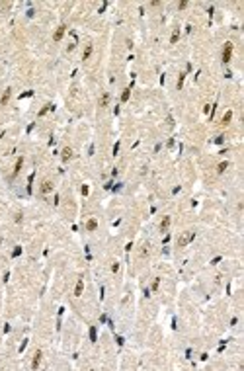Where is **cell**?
<instances>
[{"label":"cell","mask_w":244,"mask_h":371,"mask_svg":"<svg viewBox=\"0 0 244 371\" xmlns=\"http://www.w3.org/2000/svg\"><path fill=\"white\" fill-rule=\"evenodd\" d=\"M193 238H195V232H192V231H188V232H184V235H182V236H180V238H178V246H180V248H184V246H188V244H189V242H192V240H193Z\"/></svg>","instance_id":"cell-1"},{"label":"cell","mask_w":244,"mask_h":371,"mask_svg":"<svg viewBox=\"0 0 244 371\" xmlns=\"http://www.w3.org/2000/svg\"><path fill=\"white\" fill-rule=\"evenodd\" d=\"M232 47H234V45H232L231 41H227L225 47H223V63H225V65L231 61V57H232Z\"/></svg>","instance_id":"cell-2"},{"label":"cell","mask_w":244,"mask_h":371,"mask_svg":"<svg viewBox=\"0 0 244 371\" xmlns=\"http://www.w3.org/2000/svg\"><path fill=\"white\" fill-rule=\"evenodd\" d=\"M65 31H67V25H65V24L59 25V28H57V31L53 33V41H61L63 35H65Z\"/></svg>","instance_id":"cell-3"},{"label":"cell","mask_w":244,"mask_h":371,"mask_svg":"<svg viewBox=\"0 0 244 371\" xmlns=\"http://www.w3.org/2000/svg\"><path fill=\"white\" fill-rule=\"evenodd\" d=\"M53 189V182L51 180H45L43 184H41V188H39V192H41V195H45V193H49Z\"/></svg>","instance_id":"cell-4"},{"label":"cell","mask_w":244,"mask_h":371,"mask_svg":"<svg viewBox=\"0 0 244 371\" xmlns=\"http://www.w3.org/2000/svg\"><path fill=\"white\" fill-rule=\"evenodd\" d=\"M22 166H24V156H20L18 160H16V166H14V172H12V178H16L20 174V170H22Z\"/></svg>","instance_id":"cell-5"},{"label":"cell","mask_w":244,"mask_h":371,"mask_svg":"<svg viewBox=\"0 0 244 371\" xmlns=\"http://www.w3.org/2000/svg\"><path fill=\"white\" fill-rule=\"evenodd\" d=\"M39 363H41V350H37V352L33 354V361H31V369H37V367H39Z\"/></svg>","instance_id":"cell-6"},{"label":"cell","mask_w":244,"mask_h":371,"mask_svg":"<svg viewBox=\"0 0 244 371\" xmlns=\"http://www.w3.org/2000/svg\"><path fill=\"white\" fill-rule=\"evenodd\" d=\"M170 221H172V219H170L168 215H166V217H162V221H160V232H166V231H168V227H170Z\"/></svg>","instance_id":"cell-7"},{"label":"cell","mask_w":244,"mask_h":371,"mask_svg":"<svg viewBox=\"0 0 244 371\" xmlns=\"http://www.w3.org/2000/svg\"><path fill=\"white\" fill-rule=\"evenodd\" d=\"M84 291V279H78L76 281V287H74V297H80Z\"/></svg>","instance_id":"cell-8"},{"label":"cell","mask_w":244,"mask_h":371,"mask_svg":"<svg viewBox=\"0 0 244 371\" xmlns=\"http://www.w3.org/2000/svg\"><path fill=\"white\" fill-rule=\"evenodd\" d=\"M10 96H12V90L6 88V90H4V94H2V98H0V104L6 105V104H8V100H10Z\"/></svg>","instance_id":"cell-9"},{"label":"cell","mask_w":244,"mask_h":371,"mask_svg":"<svg viewBox=\"0 0 244 371\" xmlns=\"http://www.w3.org/2000/svg\"><path fill=\"white\" fill-rule=\"evenodd\" d=\"M231 119H232V111H227V113L223 115V121H221V125H223V127H227V125L231 123Z\"/></svg>","instance_id":"cell-10"},{"label":"cell","mask_w":244,"mask_h":371,"mask_svg":"<svg viewBox=\"0 0 244 371\" xmlns=\"http://www.w3.org/2000/svg\"><path fill=\"white\" fill-rule=\"evenodd\" d=\"M108 102H109V94L104 92L102 98H100V108H105V105H108Z\"/></svg>","instance_id":"cell-11"},{"label":"cell","mask_w":244,"mask_h":371,"mask_svg":"<svg viewBox=\"0 0 244 371\" xmlns=\"http://www.w3.org/2000/svg\"><path fill=\"white\" fill-rule=\"evenodd\" d=\"M90 55H92V45H86V49H84V53H82V61H88L90 59Z\"/></svg>","instance_id":"cell-12"},{"label":"cell","mask_w":244,"mask_h":371,"mask_svg":"<svg viewBox=\"0 0 244 371\" xmlns=\"http://www.w3.org/2000/svg\"><path fill=\"white\" fill-rule=\"evenodd\" d=\"M71 156H72V151H71V148H68V147L63 148V160H65V162L71 160Z\"/></svg>","instance_id":"cell-13"},{"label":"cell","mask_w":244,"mask_h":371,"mask_svg":"<svg viewBox=\"0 0 244 371\" xmlns=\"http://www.w3.org/2000/svg\"><path fill=\"white\" fill-rule=\"evenodd\" d=\"M96 227H98V221H96V219H90V221L86 223V229H88V231H96Z\"/></svg>","instance_id":"cell-14"},{"label":"cell","mask_w":244,"mask_h":371,"mask_svg":"<svg viewBox=\"0 0 244 371\" xmlns=\"http://www.w3.org/2000/svg\"><path fill=\"white\" fill-rule=\"evenodd\" d=\"M227 168H229V162H227V160H225V162H221L219 166H217V174H223V172L227 170Z\"/></svg>","instance_id":"cell-15"},{"label":"cell","mask_w":244,"mask_h":371,"mask_svg":"<svg viewBox=\"0 0 244 371\" xmlns=\"http://www.w3.org/2000/svg\"><path fill=\"white\" fill-rule=\"evenodd\" d=\"M129 96H131V88H125L123 94H121V102H127V100H129Z\"/></svg>","instance_id":"cell-16"},{"label":"cell","mask_w":244,"mask_h":371,"mask_svg":"<svg viewBox=\"0 0 244 371\" xmlns=\"http://www.w3.org/2000/svg\"><path fill=\"white\" fill-rule=\"evenodd\" d=\"M178 39H180V29H174V33H172V37H170V43H176Z\"/></svg>","instance_id":"cell-17"},{"label":"cell","mask_w":244,"mask_h":371,"mask_svg":"<svg viewBox=\"0 0 244 371\" xmlns=\"http://www.w3.org/2000/svg\"><path fill=\"white\" fill-rule=\"evenodd\" d=\"M184 78H185V74H180V78H178V90H182V86H184Z\"/></svg>","instance_id":"cell-18"},{"label":"cell","mask_w":244,"mask_h":371,"mask_svg":"<svg viewBox=\"0 0 244 371\" xmlns=\"http://www.w3.org/2000/svg\"><path fill=\"white\" fill-rule=\"evenodd\" d=\"M49 109H53V105H51V104H47L45 108H43V109L39 111V115H45V113H47V111H49Z\"/></svg>","instance_id":"cell-19"},{"label":"cell","mask_w":244,"mask_h":371,"mask_svg":"<svg viewBox=\"0 0 244 371\" xmlns=\"http://www.w3.org/2000/svg\"><path fill=\"white\" fill-rule=\"evenodd\" d=\"M158 285H160V277H156L154 281H152V291H156V289H158Z\"/></svg>","instance_id":"cell-20"},{"label":"cell","mask_w":244,"mask_h":371,"mask_svg":"<svg viewBox=\"0 0 244 371\" xmlns=\"http://www.w3.org/2000/svg\"><path fill=\"white\" fill-rule=\"evenodd\" d=\"M141 256H143V258H145V256H148V246H147V244L143 246V250H141Z\"/></svg>","instance_id":"cell-21"},{"label":"cell","mask_w":244,"mask_h":371,"mask_svg":"<svg viewBox=\"0 0 244 371\" xmlns=\"http://www.w3.org/2000/svg\"><path fill=\"white\" fill-rule=\"evenodd\" d=\"M178 8H180V10H184V8H188V2H185V0H184V2H180V4H178Z\"/></svg>","instance_id":"cell-22"},{"label":"cell","mask_w":244,"mask_h":371,"mask_svg":"<svg viewBox=\"0 0 244 371\" xmlns=\"http://www.w3.org/2000/svg\"><path fill=\"white\" fill-rule=\"evenodd\" d=\"M117 270H119V264H117V262H115V264H113V266H111V272H117Z\"/></svg>","instance_id":"cell-23"}]
</instances>
